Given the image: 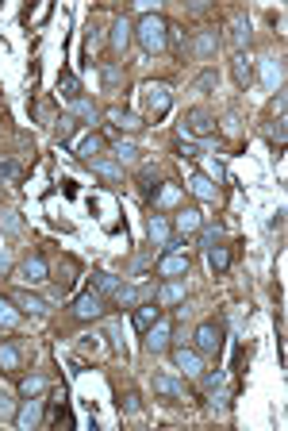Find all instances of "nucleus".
<instances>
[{
	"label": "nucleus",
	"mask_w": 288,
	"mask_h": 431,
	"mask_svg": "<svg viewBox=\"0 0 288 431\" xmlns=\"http://www.w3.org/2000/svg\"><path fill=\"white\" fill-rule=\"evenodd\" d=\"M119 285H123V281H119V277H112V274H93V285H88V289H96V293L108 301V296H115V289H119Z\"/></svg>",
	"instance_id": "24"
},
{
	"label": "nucleus",
	"mask_w": 288,
	"mask_h": 431,
	"mask_svg": "<svg viewBox=\"0 0 288 431\" xmlns=\"http://www.w3.org/2000/svg\"><path fill=\"white\" fill-rule=\"evenodd\" d=\"M131 39H134V23L119 16V20L112 23V50H115V54H123V50L131 47Z\"/></svg>",
	"instance_id": "18"
},
{
	"label": "nucleus",
	"mask_w": 288,
	"mask_h": 431,
	"mask_svg": "<svg viewBox=\"0 0 288 431\" xmlns=\"http://www.w3.org/2000/svg\"><path fill=\"white\" fill-rule=\"evenodd\" d=\"M215 131V116L208 108H189L184 112V124H181V135H211Z\"/></svg>",
	"instance_id": "7"
},
{
	"label": "nucleus",
	"mask_w": 288,
	"mask_h": 431,
	"mask_svg": "<svg viewBox=\"0 0 288 431\" xmlns=\"http://www.w3.org/2000/svg\"><path fill=\"white\" fill-rule=\"evenodd\" d=\"M43 389H47V377H38V373H27V377L19 382V393H23V397H43Z\"/></svg>",
	"instance_id": "30"
},
{
	"label": "nucleus",
	"mask_w": 288,
	"mask_h": 431,
	"mask_svg": "<svg viewBox=\"0 0 288 431\" xmlns=\"http://www.w3.org/2000/svg\"><path fill=\"white\" fill-rule=\"evenodd\" d=\"M223 323L219 320H204L196 331H192V351H200L204 358H211V354H219L223 351Z\"/></svg>",
	"instance_id": "2"
},
{
	"label": "nucleus",
	"mask_w": 288,
	"mask_h": 431,
	"mask_svg": "<svg viewBox=\"0 0 288 431\" xmlns=\"http://www.w3.org/2000/svg\"><path fill=\"white\" fill-rule=\"evenodd\" d=\"M16 177H19V166L12 158H0V181H16Z\"/></svg>",
	"instance_id": "38"
},
{
	"label": "nucleus",
	"mask_w": 288,
	"mask_h": 431,
	"mask_svg": "<svg viewBox=\"0 0 288 431\" xmlns=\"http://www.w3.org/2000/svg\"><path fill=\"white\" fill-rule=\"evenodd\" d=\"M19 277H23V281H27V285H38V281H47V277H50L47 255H43V251H31V255L23 258V262H19Z\"/></svg>",
	"instance_id": "8"
},
{
	"label": "nucleus",
	"mask_w": 288,
	"mask_h": 431,
	"mask_svg": "<svg viewBox=\"0 0 288 431\" xmlns=\"http://www.w3.org/2000/svg\"><path fill=\"white\" fill-rule=\"evenodd\" d=\"M108 119L115 124V131H143V119L134 116V112H123V108H112Z\"/></svg>",
	"instance_id": "22"
},
{
	"label": "nucleus",
	"mask_w": 288,
	"mask_h": 431,
	"mask_svg": "<svg viewBox=\"0 0 288 431\" xmlns=\"http://www.w3.org/2000/svg\"><path fill=\"white\" fill-rule=\"evenodd\" d=\"M12 304H19V312H27V316H47V312H50V304L43 301V296L27 293V289L12 293Z\"/></svg>",
	"instance_id": "16"
},
{
	"label": "nucleus",
	"mask_w": 288,
	"mask_h": 431,
	"mask_svg": "<svg viewBox=\"0 0 288 431\" xmlns=\"http://www.w3.org/2000/svg\"><path fill=\"white\" fill-rule=\"evenodd\" d=\"M73 131H77V116L54 119V139H58V143H69V139H73Z\"/></svg>",
	"instance_id": "29"
},
{
	"label": "nucleus",
	"mask_w": 288,
	"mask_h": 431,
	"mask_svg": "<svg viewBox=\"0 0 288 431\" xmlns=\"http://www.w3.org/2000/svg\"><path fill=\"white\" fill-rule=\"evenodd\" d=\"M235 81H239L242 89H246L250 81H254V66H250L246 54H239V58H235Z\"/></svg>",
	"instance_id": "32"
},
{
	"label": "nucleus",
	"mask_w": 288,
	"mask_h": 431,
	"mask_svg": "<svg viewBox=\"0 0 288 431\" xmlns=\"http://www.w3.org/2000/svg\"><path fill=\"white\" fill-rule=\"evenodd\" d=\"M69 116H81V119H88V124H96V116H100V112H96V108L88 104V100L77 97V100H73V112H69Z\"/></svg>",
	"instance_id": "36"
},
{
	"label": "nucleus",
	"mask_w": 288,
	"mask_h": 431,
	"mask_svg": "<svg viewBox=\"0 0 288 431\" xmlns=\"http://www.w3.org/2000/svg\"><path fill=\"white\" fill-rule=\"evenodd\" d=\"M215 81H219V73H215V69H204V73H200V78H196V81H192V93H208V89H215Z\"/></svg>",
	"instance_id": "33"
},
{
	"label": "nucleus",
	"mask_w": 288,
	"mask_h": 431,
	"mask_svg": "<svg viewBox=\"0 0 288 431\" xmlns=\"http://www.w3.org/2000/svg\"><path fill=\"white\" fill-rule=\"evenodd\" d=\"M0 323H4V327H16L19 323V308H12L8 296H0Z\"/></svg>",
	"instance_id": "34"
},
{
	"label": "nucleus",
	"mask_w": 288,
	"mask_h": 431,
	"mask_svg": "<svg viewBox=\"0 0 288 431\" xmlns=\"http://www.w3.org/2000/svg\"><path fill=\"white\" fill-rule=\"evenodd\" d=\"M177 154H181V158H189V162H196V158H200L204 150L196 147V143H184V139H181V143H177Z\"/></svg>",
	"instance_id": "40"
},
{
	"label": "nucleus",
	"mask_w": 288,
	"mask_h": 431,
	"mask_svg": "<svg viewBox=\"0 0 288 431\" xmlns=\"http://www.w3.org/2000/svg\"><path fill=\"white\" fill-rule=\"evenodd\" d=\"M184 189H189V193L196 196V200H215V193H219V185H215V181H211L208 174H200V170H196V174H189Z\"/></svg>",
	"instance_id": "12"
},
{
	"label": "nucleus",
	"mask_w": 288,
	"mask_h": 431,
	"mask_svg": "<svg viewBox=\"0 0 288 431\" xmlns=\"http://www.w3.org/2000/svg\"><path fill=\"white\" fill-rule=\"evenodd\" d=\"M173 235V224L165 220V216H150V239L158 246H165V239Z\"/></svg>",
	"instance_id": "25"
},
{
	"label": "nucleus",
	"mask_w": 288,
	"mask_h": 431,
	"mask_svg": "<svg viewBox=\"0 0 288 431\" xmlns=\"http://www.w3.org/2000/svg\"><path fill=\"white\" fill-rule=\"evenodd\" d=\"M96 47H100V27H96V23H88V35H85V54H93Z\"/></svg>",
	"instance_id": "41"
},
{
	"label": "nucleus",
	"mask_w": 288,
	"mask_h": 431,
	"mask_svg": "<svg viewBox=\"0 0 288 431\" xmlns=\"http://www.w3.org/2000/svg\"><path fill=\"white\" fill-rule=\"evenodd\" d=\"M104 150H108V139L96 135V131H88V135L77 143V158H81V162H93V158H100Z\"/></svg>",
	"instance_id": "15"
},
{
	"label": "nucleus",
	"mask_w": 288,
	"mask_h": 431,
	"mask_svg": "<svg viewBox=\"0 0 288 431\" xmlns=\"http://www.w3.org/2000/svg\"><path fill=\"white\" fill-rule=\"evenodd\" d=\"M154 274L162 277V281H177V277H189V255L184 251H165L154 266Z\"/></svg>",
	"instance_id": "4"
},
{
	"label": "nucleus",
	"mask_w": 288,
	"mask_h": 431,
	"mask_svg": "<svg viewBox=\"0 0 288 431\" xmlns=\"http://www.w3.org/2000/svg\"><path fill=\"white\" fill-rule=\"evenodd\" d=\"M219 239H223V227H219V224H215V227H200V243H204V246L219 243Z\"/></svg>",
	"instance_id": "39"
},
{
	"label": "nucleus",
	"mask_w": 288,
	"mask_h": 431,
	"mask_svg": "<svg viewBox=\"0 0 288 431\" xmlns=\"http://www.w3.org/2000/svg\"><path fill=\"white\" fill-rule=\"evenodd\" d=\"M43 408H47V401H38V397H27V401L16 408V428H23V431H35L38 423H43Z\"/></svg>",
	"instance_id": "9"
},
{
	"label": "nucleus",
	"mask_w": 288,
	"mask_h": 431,
	"mask_svg": "<svg viewBox=\"0 0 288 431\" xmlns=\"http://www.w3.org/2000/svg\"><path fill=\"white\" fill-rule=\"evenodd\" d=\"M4 227H8V231H19V220H16V212H4Z\"/></svg>",
	"instance_id": "44"
},
{
	"label": "nucleus",
	"mask_w": 288,
	"mask_h": 431,
	"mask_svg": "<svg viewBox=\"0 0 288 431\" xmlns=\"http://www.w3.org/2000/svg\"><path fill=\"white\" fill-rule=\"evenodd\" d=\"M154 393H162V397H184V385L177 377H169V373H158L154 377Z\"/></svg>",
	"instance_id": "23"
},
{
	"label": "nucleus",
	"mask_w": 288,
	"mask_h": 431,
	"mask_svg": "<svg viewBox=\"0 0 288 431\" xmlns=\"http://www.w3.org/2000/svg\"><path fill=\"white\" fill-rule=\"evenodd\" d=\"M215 50H219V35H215V31H200V35H196V39H192V54H196V58L200 62H208L211 54H215Z\"/></svg>",
	"instance_id": "19"
},
{
	"label": "nucleus",
	"mask_w": 288,
	"mask_h": 431,
	"mask_svg": "<svg viewBox=\"0 0 288 431\" xmlns=\"http://www.w3.org/2000/svg\"><path fill=\"white\" fill-rule=\"evenodd\" d=\"M16 408H19V401L12 397V393L0 389V420H16Z\"/></svg>",
	"instance_id": "35"
},
{
	"label": "nucleus",
	"mask_w": 288,
	"mask_h": 431,
	"mask_svg": "<svg viewBox=\"0 0 288 431\" xmlns=\"http://www.w3.org/2000/svg\"><path fill=\"white\" fill-rule=\"evenodd\" d=\"M230 262H235L230 246H208V270H211L215 277H219V274H227V270H230Z\"/></svg>",
	"instance_id": "20"
},
{
	"label": "nucleus",
	"mask_w": 288,
	"mask_h": 431,
	"mask_svg": "<svg viewBox=\"0 0 288 431\" xmlns=\"http://www.w3.org/2000/svg\"><path fill=\"white\" fill-rule=\"evenodd\" d=\"M177 196H181V189H177V185H162V189H158V196H154V205H173Z\"/></svg>",
	"instance_id": "37"
},
{
	"label": "nucleus",
	"mask_w": 288,
	"mask_h": 431,
	"mask_svg": "<svg viewBox=\"0 0 288 431\" xmlns=\"http://www.w3.org/2000/svg\"><path fill=\"white\" fill-rule=\"evenodd\" d=\"M154 304H158V308L184 304V285L181 281H162V285H158V293H154Z\"/></svg>",
	"instance_id": "14"
},
{
	"label": "nucleus",
	"mask_w": 288,
	"mask_h": 431,
	"mask_svg": "<svg viewBox=\"0 0 288 431\" xmlns=\"http://www.w3.org/2000/svg\"><path fill=\"white\" fill-rule=\"evenodd\" d=\"M58 97H69V100L81 97V81H77V73H62V78H58Z\"/></svg>",
	"instance_id": "26"
},
{
	"label": "nucleus",
	"mask_w": 288,
	"mask_h": 431,
	"mask_svg": "<svg viewBox=\"0 0 288 431\" xmlns=\"http://www.w3.org/2000/svg\"><path fill=\"white\" fill-rule=\"evenodd\" d=\"M158 316H162V308H158L154 301H143L139 308H131V323H134V331H139V335H146V331L154 327V323H158Z\"/></svg>",
	"instance_id": "11"
},
{
	"label": "nucleus",
	"mask_w": 288,
	"mask_h": 431,
	"mask_svg": "<svg viewBox=\"0 0 288 431\" xmlns=\"http://www.w3.org/2000/svg\"><path fill=\"white\" fill-rule=\"evenodd\" d=\"M88 166H93V170H96V174H100V177H112V181H115V177H123V170L115 166L112 158H104V154H100V158H93Z\"/></svg>",
	"instance_id": "31"
},
{
	"label": "nucleus",
	"mask_w": 288,
	"mask_h": 431,
	"mask_svg": "<svg viewBox=\"0 0 288 431\" xmlns=\"http://www.w3.org/2000/svg\"><path fill=\"white\" fill-rule=\"evenodd\" d=\"M23 366V351L16 343H0V373H19Z\"/></svg>",
	"instance_id": "21"
},
{
	"label": "nucleus",
	"mask_w": 288,
	"mask_h": 431,
	"mask_svg": "<svg viewBox=\"0 0 288 431\" xmlns=\"http://www.w3.org/2000/svg\"><path fill=\"white\" fill-rule=\"evenodd\" d=\"M100 81H104V89H115L123 81V66H119V62H104V66H100Z\"/></svg>",
	"instance_id": "27"
},
{
	"label": "nucleus",
	"mask_w": 288,
	"mask_h": 431,
	"mask_svg": "<svg viewBox=\"0 0 288 431\" xmlns=\"http://www.w3.org/2000/svg\"><path fill=\"white\" fill-rule=\"evenodd\" d=\"M173 362H177V370H184V377H200V370H204V354L181 343L177 351H173Z\"/></svg>",
	"instance_id": "10"
},
{
	"label": "nucleus",
	"mask_w": 288,
	"mask_h": 431,
	"mask_svg": "<svg viewBox=\"0 0 288 431\" xmlns=\"http://www.w3.org/2000/svg\"><path fill=\"white\" fill-rule=\"evenodd\" d=\"M158 170H143V177H139V193L146 196V200H154V196H158Z\"/></svg>",
	"instance_id": "28"
},
{
	"label": "nucleus",
	"mask_w": 288,
	"mask_h": 431,
	"mask_svg": "<svg viewBox=\"0 0 288 431\" xmlns=\"http://www.w3.org/2000/svg\"><path fill=\"white\" fill-rule=\"evenodd\" d=\"M112 301L119 304V308H139L143 301H154V289H134V285H119Z\"/></svg>",
	"instance_id": "13"
},
{
	"label": "nucleus",
	"mask_w": 288,
	"mask_h": 431,
	"mask_svg": "<svg viewBox=\"0 0 288 431\" xmlns=\"http://www.w3.org/2000/svg\"><path fill=\"white\" fill-rule=\"evenodd\" d=\"M115 158H119V162H134V158H139V150H134L131 143H119V147H115Z\"/></svg>",
	"instance_id": "42"
},
{
	"label": "nucleus",
	"mask_w": 288,
	"mask_h": 431,
	"mask_svg": "<svg viewBox=\"0 0 288 431\" xmlns=\"http://www.w3.org/2000/svg\"><path fill=\"white\" fill-rule=\"evenodd\" d=\"M204 220L196 208H181V212L173 216V235H192V231H200Z\"/></svg>",
	"instance_id": "17"
},
{
	"label": "nucleus",
	"mask_w": 288,
	"mask_h": 431,
	"mask_svg": "<svg viewBox=\"0 0 288 431\" xmlns=\"http://www.w3.org/2000/svg\"><path fill=\"white\" fill-rule=\"evenodd\" d=\"M165 35H169V20H165L162 12H146L143 20L134 23V39H139V47L146 50V54H162L165 47Z\"/></svg>",
	"instance_id": "1"
},
{
	"label": "nucleus",
	"mask_w": 288,
	"mask_h": 431,
	"mask_svg": "<svg viewBox=\"0 0 288 431\" xmlns=\"http://www.w3.org/2000/svg\"><path fill=\"white\" fill-rule=\"evenodd\" d=\"M235 43H239V47L250 43V23L246 20H235Z\"/></svg>",
	"instance_id": "43"
},
{
	"label": "nucleus",
	"mask_w": 288,
	"mask_h": 431,
	"mask_svg": "<svg viewBox=\"0 0 288 431\" xmlns=\"http://www.w3.org/2000/svg\"><path fill=\"white\" fill-rule=\"evenodd\" d=\"M104 308H108V301L100 293H96V289H85V293L77 296L73 301V316L81 323H88V320H100V316H104Z\"/></svg>",
	"instance_id": "5"
},
{
	"label": "nucleus",
	"mask_w": 288,
	"mask_h": 431,
	"mask_svg": "<svg viewBox=\"0 0 288 431\" xmlns=\"http://www.w3.org/2000/svg\"><path fill=\"white\" fill-rule=\"evenodd\" d=\"M146 347H150V354H165L173 347V320L169 316H158V323L146 331Z\"/></svg>",
	"instance_id": "6"
},
{
	"label": "nucleus",
	"mask_w": 288,
	"mask_h": 431,
	"mask_svg": "<svg viewBox=\"0 0 288 431\" xmlns=\"http://www.w3.org/2000/svg\"><path fill=\"white\" fill-rule=\"evenodd\" d=\"M143 108L150 112L154 119H162L165 112L173 108V93L165 81H150V85H143Z\"/></svg>",
	"instance_id": "3"
}]
</instances>
